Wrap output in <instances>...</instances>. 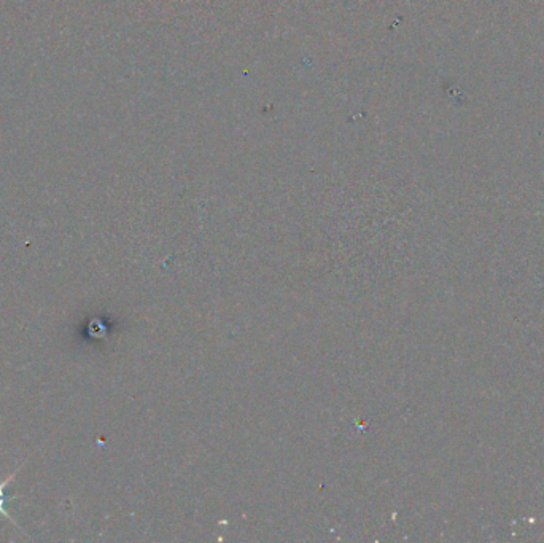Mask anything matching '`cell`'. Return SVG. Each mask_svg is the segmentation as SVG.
<instances>
[{
    "mask_svg": "<svg viewBox=\"0 0 544 543\" xmlns=\"http://www.w3.org/2000/svg\"><path fill=\"white\" fill-rule=\"evenodd\" d=\"M20 469H21V467H20ZM20 469L14 471V473H12V475H10V477H8L5 481H2V483H0V514H4V516L7 518L8 522H13V518H12V516L7 513V510H5V502L10 499V497H7V494H5V488H7L8 483H10V481H13V479L14 477H16V473L20 471Z\"/></svg>",
    "mask_w": 544,
    "mask_h": 543,
    "instance_id": "6da1fadb",
    "label": "cell"
}]
</instances>
